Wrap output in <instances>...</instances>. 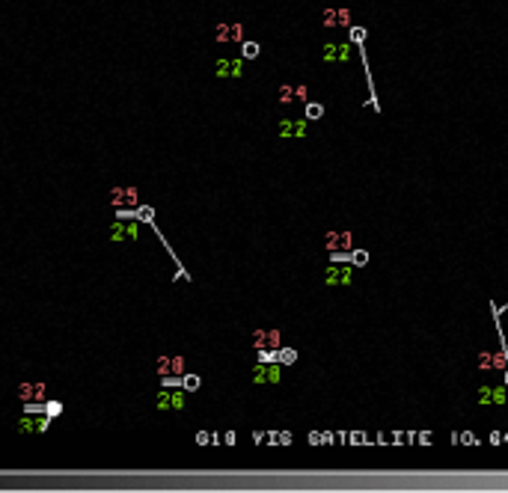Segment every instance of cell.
<instances>
[{
    "label": "cell",
    "instance_id": "cell-1",
    "mask_svg": "<svg viewBox=\"0 0 508 493\" xmlns=\"http://www.w3.org/2000/svg\"><path fill=\"white\" fill-rule=\"evenodd\" d=\"M184 390H178V386H167V390L158 392V398H155V407L161 413H181L184 410Z\"/></svg>",
    "mask_w": 508,
    "mask_h": 493
},
{
    "label": "cell",
    "instance_id": "cell-2",
    "mask_svg": "<svg viewBox=\"0 0 508 493\" xmlns=\"http://www.w3.org/2000/svg\"><path fill=\"white\" fill-rule=\"evenodd\" d=\"M110 241L113 244H125V241H137L140 238V223H134L131 217H122V220L110 223Z\"/></svg>",
    "mask_w": 508,
    "mask_h": 493
},
{
    "label": "cell",
    "instance_id": "cell-3",
    "mask_svg": "<svg viewBox=\"0 0 508 493\" xmlns=\"http://www.w3.org/2000/svg\"><path fill=\"white\" fill-rule=\"evenodd\" d=\"M15 428L21 434H45L51 428V416L48 413H27L15 422Z\"/></svg>",
    "mask_w": 508,
    "mask_h": 493
},
{
    "label": "cell",
    "instance_id": "cell-4",
    "mask_svg": "<svg viewBox=\"0 0 508 493\" xmlns=\"http://www.w3.org/2000/svg\"><path fill=\"white\" fill-rule=\"evenodd\" d=\"M253 383H280L282 377V362H259L253 366Z\"/></svg>",
    "mask_w": 508,
    "mask_h": 493
},
{
    "label": "cell",
    "instance_id": "cell-5",
    "mask_svg": "<svg viewBox=\"0 0 508 493\" xmlns=\"http://www.w3.org/2000/svg\"><path fill=\"white\" fill-rule=\"evenodd\" d=\"M214 74L220 77V81H235V77H241L244 74V57H235V60H229V57H223V60H217L214 63Z\"/></svg>",
    "mask_w": 508,
    "mask_h": 493
},
{
    "label": "cell",
    "instance_id": "cell-6",
    "mask_svg": "<svg viewBox=\"0 0 508 493\" xmlns=\"http://www.w3.org/2000/svg\"><path fill=\"white\" fill-rule=\"evenodd\" d=\"M110 202L116 205V208H131V205H140V190L134 185H128V187H113L110 190Z\"/></svg>",
    "mask_w": 508,
    "mask_h": 493
},
{
    "label": "cell",
    "instance_id": "cell-7",
    "mask_svg": "<svg viewBox=\"0 0 508 493\" xmlns=\"http://www.w3.org/2000/svg\"><path fill=\"white\" fill-rule=\"evenodd\" d=\"M324 282L333 289V286H351L354 282V265H336L333 262V268H327V273H324Z\"/></svg>",
    "mask_w": 508,
    "mask_h": 493
},
{
    "label": "cell",
    "instance_id": "cell-8",
    "mask_svg": "<svg viewBox=\"0 0 508 493\" xmlns=\"http://www.w3.org/2000/svg\"><path fill=\"white\" fill-rule=\"evenodd\" d=\"M18 398L24 404H30V401H48V390H45V383H21L18 386Z\"/></svg>",
    "mask_w": 508,
    "mask_h": 493
},
{
    "label": "cell",
    "instance_id": "cell-9",
    "mask_svg": "<svg viewBox=\"0 0 508 493\" xmlns=\"http://www.w3.org/2000/svg\"><path fill=\"white\" fill-rule=\"evenodd\" d=\"M158 374L161 377H181L184 374V357H161Z\"/></svg>",
    "mask_w": 508,
    "mask_h": 493
},
{
    "label": "cell",
    "instance_id": "cell-10",
    "mask_svg": "<svg viewBox=\"0 0 508 493\" xmlns=\"http://www.w3.org/2000/svg\"><path fill=\"white\" fill-rule=\"evenodd\" d=\"M324 60L327 63H348L351 45L348 42H330V45H324Z\"/></svg>",
    "mask_w": 508,
    "mask_h": 493
},
{
    "label": "cell",
    "instance_id": "cell-11",
    "mask_svg": "<svg viewBox=\"0 0 508 493\" xmlns=\"http://www.w3.org/2000/svg\"><path fill=\"white\" fill-rule=\"evenodd\" d=\"M505 398L508 395L502 386H482L478 390V404H496L499 407V404H505Z\"/></svg>",
    "mask_w": 508,
    "mask_h": 493
},
{
    "label": "cell",
    "instance_id": "cell-12",
    "mask_svg": "<svg viewBox=\"0 0 508 493\" xmlns=\"http://www.w3.org/2000/svg\"><path fill=\"white\" fill-rule=\"evenodd\" d=\"M214 39L217 42H244V27L241 24H220Z\"/></svg>",
    "mask_w": 508,
    "mask_h": 493
},
{
    "label": "cell",
    "instance_id": "cell-13",
    "mask_svg": "<svg viewBox=\"0 0 508 493\" xmlns=\"http://www.w3.org/2000/svg\"><path fill=\"white\" fill-rule=\"evenodd\" d=\"M280 134H282V137H303V134H306V122L282 119V122H280Z\"/></svg>",
    "mask_w": 508,
    "mask_h": 493
},
{
    "label": "cell",
    "instance_id": "cell-14",
    "mask_svg": "<svg viewBox=\"0 0 508 493\" xmlns=\"http://www.w3.org/2000/svg\"><path fill=\"white\" fill-rule=\"evenodd\" d=\"M253 339H256V348H274V345H280V333H277V330H271V333H268V330H259Z\"/></svg>",
    "mask_w": 508,
    "mask_h": 493
},
{
    "label": "cell",
    "instance_id": "cell-15",
    "mask_svg": "<svg viewBox=\"0 0 508 493\" xmlns=\"http://www.w3.org/2000/svg\"><path fill=\"white\" fill-rule=\"evenodd\" d=\"M348 21H351L348 9H336V12H324V24H327V27H333V24H342V27H345Z\"/></svg>",
    "mask_w": 508,
    "mask_h": 493
},
{
    "label": "cell",
    "instance_id": "cell-16",
    "mask_svg": "<svg viewBox=\"0 0 508 493\" xmlns=\"http://www.w3.org/2000/svg\"><path fill=\"white\" fill-rule=\"evenodd\" d=\"M351 265H354V268L368 265V253H366V250H360V247H354V250H351Z\"/></svg>",
    "mask_w": 508,
    "mask_h": 493
},
{
    "label": "cell",
    "instance_id": "cell-17",
    "mask_svg": "<svg viewBox=\"0 0 508 493\" xmlns=\"http://www.w3.org/2000/svg\"><path fill=\"white\" fill-rule=\"evenodd\" d=\"M321 116H324V104L306 101V119H321Z\"/></svg>",
    "mask_w": 508,
    "mask_h": 493
},
{
    "label": "cell",
    "instance_id": "cell-18",
    "mask_svg": "<svg viewBox=\"0 0 508 493\" xmlns=\"http://www.w3.org/2000/svg\"><path fill=\"white\" fill-rule=\"evenodd\" d=\"M241 54H244V60H256L259 57V45L256 42H241Z\"/></svg>",
    "mask_w": 508,
    "mask_h": 493
},
{
    "label": "cell",
    "instance_id": "cell-19",
    "mask_svg": "<svg viewBox=\"0 0 508 493\" xmlns=\"http://www.w3.org/2000/svg\"><path fill=\"white\" fill-rule=\"evenodd\" d=\"M199 383H202V380H199L196 374H184V377H181V386H184L188 392H196L199 390Z\"/></svg>",
    "mask_w": 508,
    "mask_h": 493
},
{
    "label": "cell",
    "instance_id": "cell-20",
    "mask_svg": "<svg viewBox=\"0 0 508 493\" xmlns=\"http://www.w3.org/2000/svg\"><path fill=\"white\" fill-rule=\"evenodd\" d=\"M295 359H298V351H295V348H282L280 351V362L282 366H288V362H295Z\"/></svg>",
    "mask_w": 508,
    "mask_h": 493
},
{
    "label": "cell",
    "instance_id": "cell-21",
    "mask_svg": "<svg viewBox=\"0 0 508 493\" xmlns=\"http://www.w3.org/2000/svg\"><path fill=\"white\" fill-rule=\"evenodd\" d=\"M363 39H366V30H363V27H351V42H354V45L363 48Z\"/></svg>",
    "mask_w": 508,
    "mask_h": 493
},
{
    "label": "cell",
    "instance_id": "cell-22",
    "mask_svg": "<svg viewBox=\"0 0 508 493\" xmlns=\"http://www.w3.org/2000/svg\"><path fill=\"white\" fill-rule=\"evenodd\" d=\"M45 413L54 419V416H60V413H63V404H60V401H48V404H45Z\"/></svg>",
    "mask_w": 508,
    "mask_h": 493
},
{
    "label": "cell",
    "instance_id": "cell-23",
    "mask_svg": "<svg viewBox=\"0 0 508 493\" xmlns=\"http://www.w3.org/2000/svg\"><path fill=\"white\" fill-rule=\"evenodd\" d=\"M137 217H140V220H146V223H152L155 211H152V208H140V211H137Z\"/></svg>",
    "mask_w": 508,
    "mask_h": 493
},
{
    "label": "cell",
    "instance_id": "cell-24",
    "mask_svg": "<svg viewBox=\"0 0 508 493\" xmlns=\"http://www.w3.org/2000/svg\"><path fill=\"white\" fill-rule=\"evenodd\" d=\"M478 362H482L478 369H493V357H491V354H482V357H478Z\"/></svg>",
    "mask_w": 508,
    "mask_h": 493
},
{
    "label": "cell",
    "instance_id": "cell-25",
    "mask_svg": "<svg viewBox=\"0 0 508 493\" xmlns=\"http://www.w3.org/2000/svg\"><path fill=\"white\" fill-rule=\"evenodd\" d=\"M458 437H461V443H467V446H478V440H475L470 431H464V434H458Z\"/></svg>",
    "mask_w": 508,
    "mask_h": 493
},
{
    "label": "cell",
    "instance_id": "cell-26",
    "mask_svg": "<svg viewBox=\"0 0 508 493\" xmlns=\"http://www.w3.org/2000/svg\"><path fill=\"white\" fill-rule=\"evenodd\" d=\"M280 98H282V101H291V98H295V89H291V86H282V89H280Z\"/></svg>",
    "mask_w": 508,
    "mask_h": 493
},
{
    "label": "cell",
    "instance_id": "cell-27",
    "mask_svg": "<svg viewBox=\"0 0 508 493\" xmlns=\"http://www.w3.org/2000/svg\"><path fill=\"white\" fill-rule=\"evenodd\" d=\"M196 443H199V446L211 443V434H208V431H199V434H196Z\"/></svg>",
    "mask_w": 508,
    "mask_h": 493
},
{
    "label": "cell",
    "instance_id": "cell-28",
    "mask_svg": "<svg viewBox=\"0 0 508 493\" xmlns=\"http://www.w3.org/2000/svg\"><path fill=\"white\" fill-rule=\"evenodd\" d=\"M280 443H282V446H288V443H291V434H285V431H282V434H280Z\"/></svg>",
    "mask_w": 508,
    "mask_h": 493
},
{
    "label": "cell",
    "instance_id": "cell-29",
    "mask_svg": "<svg viewBox=\"0 0 508 493\" xmlns=\"http://www.w3.org/2000/svg\"><path fill=\"white\" fill-rule=\"evenodd\" d=\"M505 386H508V369H505Z\"/></svg>",
    "mask_w": 508,
    "mask_h": 493
},
{
    "label": "cell",
    "instance_id": "cell-30",
    "mask_svg": "<svg viewBox=\"0 0 508 493\" xmlns=\"http://www.w3.org/2000/svg\"><path fill=\"white\" fill-rule=\"evenodd\" d=\"M502 440H505V443H508V434H502Z\"/></svg>",
    "mask_w": 508,
    "mask_h": 493
}]
</instances>
